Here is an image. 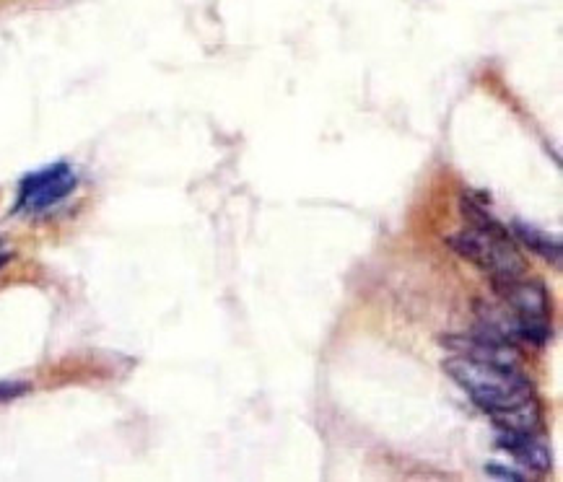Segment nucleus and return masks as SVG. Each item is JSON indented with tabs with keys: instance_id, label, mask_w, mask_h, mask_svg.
Masks as SVG:
<instances>
[{
	"instance_id": "obj_1",
	"label": "nucleus",
	"mask_w": 563,
	"mask_h": 482,
	"mask_svg": "<svg viewBox=\"0 0 563 482\" xmlns=\"http://www.w3.org/2000/svg\"><path fill=\"white\" fill-rule=\"evenodd\" d=\"M452 379L470 394V400L493 420L499 423L509 413L525 407L527 402L535 400L532 381L522 376V371L512 368L493 366V363L473 361V358L455 356L444 363Z\"/></svg>"
},
{
	"instance_id": "obj_2",
	"label": "nucleus",
	"mask_w": 563,
	"mask_h": 482,
	"mask_svg": "<svg viewBox=\"0 0 563 482\" xmlns=\"http://www.w3.org/2000/svg\"><path fill=\"white\" fill-rule=\"evenodd\" d=\"M465 213H470L475 226L449 236V247L455 249L460 257L473 262L475 267H480L483 273L491 275L493 280L525 275V260H522V254H519L509 231L496 218L488 216L486 210L473 205V200H468V197H465Z\"/></svg>"
},
{
	"instance_id": "obj_3",
	"label": "nucleus",
	"mask_w": 563,
	"mask_h": 482,
	"mask_svg": "<svg viewBox=\"0 0 563 482\" xmlns=\"http://www.w3.org/2000/svg\"><path fill=\"white\" fill-rule=\"evenodd\" d=\"M78 177L73 172L71 164L58 161V164H50L39 172L26 174L19 184V197H16V208L24 210V213H39V210H47L52 205L63 203L65 197L76 190Z\"/></svg>"
},
{
	"instance_id": "obj_4",
	"label": "nucleus",
	"mask_w": 563,
	"mask_h": 482,
	"mask_svg": "<svg viewBox=\"0 0 563 482\" xmlns=\"http://www.w3.org/2000/svg\"><path fill=\"white\" fill-rule=\"evenodd\" d=\"M493 288L501 296V304L532 327H551V299L543 283L525 275H514L506 280H493Z\"/></svg>"
},
{
	"instance_id": "obj_5",
	"label": "nucleus",
	"mask_w": 563,
	"mask_h": 482,
	"mask_svg": "<svg viewBox=\"0 0 563 482\" xmlns=\"http://www.w3.org/2000/svg\"><path fill=\"white\" fill-rule=\"evenodd\" d=\"M444 345L455 350L457 356L473 358V361L493 363V366L512 368V371H519V366H522L517 345L499 340V337L488 335V332L473 337H444Z\"/></svg>"
},
{
	"instance_id": "obj_6",
	"label": "nucleus",
	"mask_w": 563,
	"mask_h": 482,
	"mask_svg": "<svg viewBox=\"0 0 563 482\" xmlns=\"http://www.w3.org/2000/svg\"><path fill=\"white\" fill-rule=\"evenodd\" d=\"M496 444L504 451H509L514 459L525 464L527 470L548 472L551 470V451L540 441L535 433H517V431H499Z\"/></svg>"
},
{
	"instance_id": "obj_7",
	"label": "nucleus",
	"mask_w": 563,
	"mask_h": 482,
	"mask_svg": "<svg viewBox=\"0 0 563 482\" xmlns=\"http://www.w3.org/2000/svg\"><path fill=\"white\" fill-rule=\"evenodd\" d=\"M514 234H517V239L522 241L530 252L540 254L543 260L558 265V260H561V241H558V236H551L548 231H540L522 221L514 223Z\"/></svg>"
},
{
	"instance_id": "obj_8",
	"label": "nucleus",
	"mask_w": 563,
	"mask_h": 482,
	"mask_svg": "<svg viewBox=\"0 0 563 482\" xmlns=\"http://www.w3.org/2000/svg\"><path fill=\"white\" fill-rule=\"evenodd\" d=\"M486 472L491 477H501V480H525V475H519V472H512L509 467H501V464H488Z\"/></svg>"
},
{
	"instance_id": "obj_9",
	"label": "nucleus",
	"mask_w": 563,
	"mask_h": 482,
	"mask_svg": "<svg viewBox=\"0 0 563 482\" xmlns=\"http://www.w3.org/2000/svg\"><path fill=\"white\" fill-rule=\"evenodd\" d=\"M3 262H6V257H0V265H3Z\"/></svg>"
}]
</instances>
